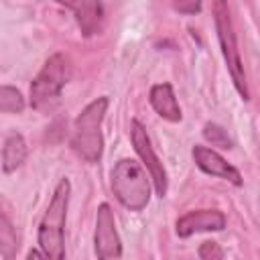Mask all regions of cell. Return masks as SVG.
Masks as SVG:
<instances>
[{"mask_svg":"<svg viewBox=\"0 0 260 260\" xmlns=\"http://www.w3.org/2000/svg\"><path fill=\"white\" fill-rule=\"evenodd\" d=\"M71 183L69 179H61L53 191L49 207L39 225V248L47 254V258L61 260L65 258V219L69 207Z\"/></svg>","mask_w":260,"mask_h":260,"instance_id":"6da1fadb","label":"cell"},{"mask_svg":"<svg viewBox=\"0 0 260 260\" xmlns=\"http://www.w3.org/2000/svg\"><path fill=\"white\" fill-rule=\"evenodd\" d=\"M110 106V100L106 95L89 102L73 124L71 134V148L73 152L83 158L85 162H98L104 152V136H102V120L106 116V110Z\"/></svg>","mask_w":260,"mask_h":260,"instance_id":"7a4b0ae2","label":"cell"},{"mask_svg":"<svg viewBox=\"0 0 260 260\" xmlns=\"http://www.w3.org/2000/svg\"><path fill=\"white\" fill-rule=\"evenodd\" d=\"M71 77V61L65 53L51 55L30 83V106L37 112H51Z\"/></svg>","mask_w":260,"mask_h":260,"instance_id":"3957f363","label":"cell"},{"mask_svg":"<svg viewBox=\"0 0 260 260\" xmlns=\"http://www.w3.org/2000/svg\"><path fill=\"white\" fill-rule=\"evenodd\" d=\"M112 191L130 211H140L150 201V177L134 158H122L112 169Z\"/></svg>","mask_w":260,"mask_h":260,"instance_id":"277c9868","label":"cell"},{"mask_svg":"<svg viewBox=\"0 0 260 260\" xmlns=\"http://www.w3.org/2000/svg\"><path fill=\"white\" fill-rule=\"evenodd\" d=\"M213 20H215V30H217V41H219V47H221V55L225 59L232 81H234L238 93L242 95V100H250L248 79H246L244 63H242V57H240L238 39H236V32H234L228 0H213Z\"/></svg>","mask_w":260,"mask_h":260,"instance_id":"5b68a950","label":"cell"},{"mask_svg":"<svg viewBox=\"0 0 260 260\" xmlns=\"http://www.w3.org/2000/svg\"><path fill=\"white\" fill-rule=\"evenodd\" d=\"M130 140H132V146L136 150V154L140 156L142 160V167L146 169L152 185H154V191L158 197H165L167 195V187H169V179H167V171L160 162V158L156 156L152 144H150V136L144 128V124L140 120H132L130 122Z\"/></svg>","mask_w":260,"mask_h":260,"instance_id":"8992f818","label":"cell"},{"mask_svg":"<svg viewBox=\"0 0 260 260\" xmlns=\"http://www.w3.org/2000/svg\"><path fill=\"white\" fill-rule=\"evenodd\" d=\"M95 256L102 260L120 258L122 256V240L116 230L114 211L108 203H102L95 213V236H93Z\"/></svg>","mask_w":260,"mask_h":260,"instance_id":"52a82bcc","label":"cell"},{"mask_svg":"<svg viewBox=\"0 0 260 260\" xmlns=\"http://www.w3.org/2000/svg\"><path fill=\"white\" fill-rule=\"evenodd\" d=\"M191 154H193L195 165H197L203 173H207V175H211V177H219V179H223V181H230V183L236 185V187L242 185V175H240V171H238L236 167H232V165H230L219 152H215L213 148L203 146V144H195L193 150H191Z\"/></svg>","mask_w":260,"mask_h":260,"instance_id":"ba28073f","label":"cell"},{"mask_svg":"<svg viewBox=\"0 0 260 260\" xmlns=\"http://www.w3.org/2000/svg\"><path fill=\"white\" fill-rule=\"evenodd\" d=\"M225 228V215L219 209H195L177 219V236L189 238L197 232H221Z\"/></svg>","mask_w":260,"mask_h":260,"instance_id":"9c48e42d","label":"cell"},{"mask_svg":"<svg viewBox=\"0 0 260 260\" xmlns=\"http://www.w3.org/2000/svg\"><path fill=\"white\" fill-rule=\"evenodd\" d=\"M61 6L69 8L83 37H91L102 28L104 4L102 0H57Z\"/></svg>","mask_w":260,"mask_h":260,"instance_id":"30bf717a","label":"cell"},{"mask_svg":"<svg viewBox=\"0 0 260 260\" xmlns=\"http://www.w3.org/2000/svg\"><path fill=\"white\" fill-rule=\"evenodd\" d=\"M148 102L160 118H165L169 122H181L183 114H181V108H179V102L175 98V89L171 83L152 85L150 93H148Z\"/></svg>","mask_w":260,"mask_h":260,"instance_id":"8fae6325","label":"cell"},{"mask_svg":"<svg viewBox=\"0 0 260 260\" xmlns=\"http://www.w3.org/2000/svg\"><path fill=\"white\" fill-rule=\"evenodd\" d=\"M26 142L22 138V134L12 132L6 140H4V148H2V171L4 173H12L18 167H22V162L26 160Z\"/></svg>","mask_w":260,"mask_h":260,"instance_id":"7c38bea8","label":"cell"},{"mask_svg":"<svg viewBox=\"0 0 260 260\" xmlns=\"http://www.w3.org/2000/svg\"><path fill=\"white\" fill-rule=\"evenodd\" d=\"M18 252V240H16V230L12 221L0 211V254L4 258H14Z\"/></svg>","mask_w":260,"mask_h":260,"instance_id":"4fadbf2b","label":"cell"},{"mask_svg":"<svg viewBox=\"0 0 260 260\" xmlns=\"http://www.w3.org/2000/svg\"><path fill=\"white\" fill-rule=\"evenodd\" d=\"M24 106L26 104L20 89L12 85H0V114H20Z\"/></svg>","mask_w":260,"mask_h":260,"instance_id":"5bb4252c","label":"cell"},{"mask_svg":"<svg viewBox=\"0 0 260 260\" xmlns=\"http://www.w3.org/2000/svg\"><path fill=\"white\" fill-rule=\"evenodd\" d=\"M203 138L207 142H211L213 146H219V148H232L234 146L232 138L228 136V130H223L219 124H213V122H207L203 126Z\"/></svg>","mask_w":260,"mask_h":260,"instance_id":"9a60e30c","label":"cell"},{"mask_svg":"<svg viewBox=\"0 0 260 260\" xmlns=\"http://www.w3.org/2000/svg\"><path fill=\"white\" fill-rule=\"evenodd\" d=\"M173 8L179 12V14H199L201 12V6H203V0H171Z\"/></svg>","mask_w":260,"mask_h":260,"instance_id":"2e32d148","label":"cell"},{"mask_svg":"<svg viewBox=\"0 0 260 260\" xmlns=\"http://www.w3.org/2000/svg\"><path fill=\"white\" fill-rule=\"evenodd\" d=\"M199 258L203 260H217V258H223V250L219 248L217 242H203L199 246Z\"/></svg>","mask_w":260,"mask_h":260,"instance_id":"e0dca14e","label":"cell"},{"mask_svg":"<svg viewBox=\"0 0 260 260\" xmlns=\"http://www.w3.org/2000/svg\"><path fill=\"white\" fill-rule=\"evenodd\" d=\"M26 256H28V258H47V254H45L43 250H41V252H39V250H30Z\"/></svg>","mask_w":260,"mask_h":260,"instance_id":"ac0fdd59","label":"cell"}]
</instances>
